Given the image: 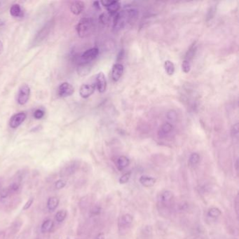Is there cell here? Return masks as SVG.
<instances>
[{"label":"cell","mask_w":239,"mask_h":239,"mask_svg":"<svg viewBox=\"0 0 239 239\" xmlns=\"http://www.w3.org/2000/svg\"><path fill=\"white\" fill-rule=\"evenodd\" d=\"M94 28V21L92 18H83L78 23L76 27V30L79 37L85 38L92 34Z\"/></svg>","instance_id":"1"},{"label":"cell","mask_w":239,"mask_h":239,"mask_svg":"<svg viewBox=\"0 0 239 239\" xmlns=\"http://www.w3.org/2000/svg\"><path fill=\"white\" fill-rule=\"evenodd\" d=\"M135 11H122L117 13L114 20L113 28L115 31H119L126 24L131 18H133Z\"/></svg>","instance_id":"2"},{"label":"cell","mask_w":239,"mask_h":239,"mask_svg":"<svg viewBox=\"0 0 239 239\" xmlns=\"http://www.w3.org/2000/svg\"><path fill=\"white\" fill-rule=\"evenodd\" d=\"M53 21H49L40 29L39 32L37 33L34 39H33V45H39L44 40H45L46 38L48 36L49 33L51 32V30L53 27Z\"/></svg>","instance_id":"3"},{"label":"cell","mask_w":239,"mask_h":239,"mask_svg":"<svg viewBox=\"0 0 239 239\" xmlns=\"http://www.w3.org/2000/svg\"><path fill=\"white\" fill-rule=\"evenodd\" d=\"M30 95V88L28 85L23 84L19 88L18 93L17 101L19 105H24L28 102Z\"/></svg>","instance_id":"4"},{"label":"cell","mask_w":239,"mask_h":239,"mask_svg":"<svg viewBox=\"0 0 239 239\" xmlns=\"http://www.w3.org/2000/svg\"><path fill=\"white\" fill-rule=\"evenodd\" d=\"M98 54H99V50H98V48L88 49L81 55V59L82 60V62L90 63L91 61L94 60L98 57Z\"/></svg>","instance_id":"5"},{"label":"cell","mask_w":239,"mask_h":239,"mask_svg":"<svg viewBox=\"0 0 239 239\" xmlns=\"http://www.w3.org/2000/svg\"><path fill=\"white\" fill-rule=\"evenodd\" d=\"M95 85L100 93L105 92L107 88V80L103 72H99L95 76Z\"/></svg>","instance_id":"6"},{"label":"cell","mask_w":239,"mask_h":239,"mask_svg":"<svg viewBox=\"0 0 239 239\" xmlns=\"http://www.w3.org/2000/svg\"><path fill=\"white\" fill-rule=\"evenodd\" d=\"M75 92V88L70 84L64 82L60 85L58 88V95L62 98H66L72 95Z\"/></svg>","instance_id":"7"},{"label":"cell","mask_w":239,"mask_h":239,"mask_svg":"<svg viewBox=\"0 0 239 239\" xmlns=\"http://www.w3.org/2000/svg\"><path fill=\"white\" fill-rule=\"evenodd\" d=\"M26 114L25 112H19L15 114L11 118L9 121V126L12 128H16L19 126H21L26 119Z\"/></svg>","instance_id":"8"},{"label":"cell","mask_w":239,"mask_h":239,"mask_svg":"<svg viewBox=\"0 0 239 239\" xmlns=\"http://www.w3.org/2000/svg\"><path fill=\"white\" fill-rule=\"evenodd\" d=\"M95 88V84H83L79 89V94L83 98H88L94 93Z\"/></svg>","instance_id":"9"},{"label":"cell","mask_w":239,"mask_h":239,"mask_svg":"<svg viewBox=\"0 0 239 239\" xmlns=\"http://www.w3.org/2000/svg\"><path fill=\"white\" fill-rule=\"evenodd\" d=\"M124 73V66L121 63H116L114 65L111 69V79L114 81H118L121 79Z\"/></svg>","instance_id":"10"},{"label":"cell","mask_w":239,"mask_h":239,"mask_svg":"<svg viewBox=\"0 0 239 239\" xmlns=\"http://www.w3.org/2000/svg\"><path fill=\"white\" fill-rule=\"evenodd\" d=\"M173 130V125L170 123H165L160 127L159 130L158 131V135L159 138H165L166 136L170 134Z\"/></svg>","instance_id":"11"},{"label":"cell","mask_w":239,"mask_h":239,"mask_svg":"<svg viewBox=\"0 0 239 239\" xmlns=\"http://www.w3.org/2000/svg\"><path fill=\"white\" fill-rule=\"evenodd\" d=\"M85 7V4L81 1H74L70 4V11L73 14L79 15L83 12Z\"/></svg>","instance_id":"12"},{"label":"cell","mask_w":239,"mask_h":239,"mask_svg":"<svg viewBox=\"0 0 239 239\" xmlns=\"http://www.w3.org/2000/svg\"><path fill=\"white\" fill-rule=\"evenodd\" d=\"M140 182L142 185L145 187H151L155 184L156 180L155 178L152 177H149L147 175H142L140 178Z\"/></svg>","instance_id":"13"},{"label":"cell","mask_w":239,"mask_h":239,"mask_svg":"<svg viewBox=\"0 0 239 239\" xmlns=\"http://www.w3.org/2000/svg\"><path fill=\"white\" fill-rule=\"evenodd\" d=\"M91 70V65L90 63L81 62L77 68L78 74L80 76H85L88 75Z\"/></svg>","instance_id":"14"},{"label":"cell","mask_w":239,"mask_h":239,"mask_svg":"<svg viewBox=\"0 0 239 239\" xmlns=\"http://www.w3.org/2000/svg\"><path fill=\"white\" fill-rule=\"evenodd\" d=\"M130 164V161H129L128 158H127L125 156H121L118 158L117 161V168L119 171H123V170L126 168Z\"/></svg>","instance_id":"15"},{"label":"cell","mask_w":239,"mask_h":239,"mask_svg":"<svg viewBox=\"0 0 239 239\" xmlns=\"http://www.w3.org/2000/svg\"><path fill=\"white\" fill-rule=\"evenodd\" d=\"M10 14L12 15L13 17L15 18H19L23 16V12L21 6L17 4L12 5V7L10 8Z\"/></svg>","instance_id":"16"},{"label":"cell","mask_w":239,"mask_h":239,"mask_svg":"<svg viewBox=\"0 0 239 239\" xmlns=\"http://www.w3.org/2000/svg\"><path fill=\"white\" fill-rule=\"evenodd\" d=\"M120 3L118 1H112V2L109 4V5L106 7L107 10L109 12V13H110L111 15H114L117 13L119 10L120 9Z\"/></svg>","instance_id":"17"},{"label":"cell","mask_w":239,"mask_h":239,"mask_svg":"<svg viewBox=\"0 0 239 239\" xmlns=\"http://www.w3.org/2000/svg\"><path fill=\"white\" fill-rule=\"evenodd\" d=\"M164 69L168 75L172 76L175 73V65L171 60H166L164 62Z\"/></svg>","instance_id":"18"},{"label":"cell","mask_w":239,"mask_h":239,"mask_svg":"<svg viewBox=\"0 0 239 239\" xmlns=\"http://www.w3.org/2000/svg\"><path fill=\"white\" fill-rule=\"evenodd\" d=\"M133 218L130 214H126L120 218L119 224L120 227H126L133 222Z\"/></svg>","instance_id":"19"},{"label":"cell","mask_w":239,"mask_h":239,"mask_svg":"<svg viewBox=\"0 0 239 239\" xmlns=\"http://www.w3.org/2000/svg\"><path fill=\"white\" fill-rule=\"evenodd\" d=\"M59 204V199L57 197L52 196L48 198L47 201V207L50 211H53L56 209L58 205Z\"/></svg>","instance_id":"20"},{"label":"cell","mask_w":239,"mask_h":239,"mask_svg":"<svg viewBox=\"0 0 239 239\" xmlns=\"http://www.w3.org/2000/svg\"><path fill=\"white\" fill-rule=\"evenodd\" d=\"M53 227V222L51 220H47L44 221L41 225V230L42 233H47L50 231Z\"/></svg>","instance_id":"21"},{"label":"cell","mask_w":239,"mask_h":239,"mask_svg":"<svg viewBox=\"0 0 239 239\" xmlns=\"http://www.w3.org/2000/svg\"><path fill=\"white\" fill-rule=\"evenodd\" d=\"M76 170V165L72 164L69 165L68 166L65 168L61 171V176H65V175H70L73 173H75Z\"/></svg>","instance_id":"22"},{"label":"cell","mask_w":239,"mask_h":239,"mask_svg":"<svg viewBox=\"0 0 239 239\" xmlns=\"http://www.w3.org/2000/svg\"><path fill=\"white\" fill-rule=\"evenodd\" d=\"M173 197V194L171 191H164L161 194V201L163 202H168Z\"/></svg>","instance_id":"23"},{"label":"cell","mask_w":239,"mask_h":239,"mask_svg":"<svg viewBox=\"0 0 239 239\" xmlns=\"http://www.w3.org/2000/svg\"><path fill=\"white\" fill-rule=\"evenodd\" d=\"M200 156L198 153H192L189 156V164L190 166H195L199 162Z\"/></svg>","instance_id":"24"},{"label":"cell","mask_w":239,"mask_h":239,"mask_svg":"<svg viewBox=\"0 0 239 239\" xmlns=\"http://www.w3.org/2000/svg\"><path fill=\"white\" fill-rule=\"evenodd\" d=\"M196 43H194L192 44V46L190 47V48L189 49L188 52L187 53V55H186V58L184 60H188V61L190 62V60L193 58L194 54H195V52H196Z\"/></svg>","instance_id":"25"},{"label":"cell","mask_w":239,"mask_h":239,"mask_svg":"<svg viewBox=\"0 0 239 239\" xmlns=\"http://www.w3.org/2000/svg\"><path fill=\"white\" fill-rule=\"evenodd\" d=\"M221 214H222L221 211L217 207H212L207 212V215L213 218L218 217L219 216L221 215Z\"/></svg>","instance_id":"26"},{"label":"cell","mask_w":239,"mask_h":239,"mask_svg":"<svg viewBox=\"0 0 239 239\" xmlns=\"http://www.w3.org/2000/svg\"><path fill=\"white\" fill-rule=\"evenodd\" d=\"M67 216V211L65 210H61L59 211L55 215V220L58 222H62V221H64Z\"/></svg>","instance_id":"27"},{"label":"cell","mask_w":239,"mask_h":239,"mask_svg":"<svg viewBox=\"0 0 239 239\" xmlns=\"http://www.w3.org/2000/svg\"><path fill=\"white\" fill-rule=\"evenodd\" d=\"M182 70L184 73H189L191 70V62L187 60H183L182 63Z\"/></svg>","instance_id":"28"},{"label":"cell","mask_w":239,"mask_h":239,"mask_svg":"<svg viewBox=\"0 0 239 239\" xmlns=\"http://www.w3.org/2000/svg\"><path fill=\"white\" fill-rule=\"evenodd\" d=\"M231 134L232 138L234 139H238V124L236 123V124H234L233 126H232L231 130Z\"/></svg>","instance_id":"29"},{"label":"cell","mask_w":239,"mask_h":239,"mask_svg":"<svg viewBox=\"0 0 239 239\" xmlns=\"http://www.w3.org/2000/svg\"><path fill=\"white\" fill-rule=\"evenodd\" d=\"M131 175V172H128V173H126L123 175L119 179V182L121 184H125L129 180Z\"/></svg>","instance_id":"30"},{"label":"cell","mask_w":239,"mask_h":239,"mask_svg":"<svg viewBox=\"0 0 239 239\" xmlns=\"http://www.w3.org/2000/svg\"><path fill=\"white\" fill-rule=\"evenodd\" d=\"M166 117L170 121H175L177 119V113L175 110H170L167 112Z\"/></svg>","instance_id":"31"},{"label":"cell","mask_w":239,"mask_h":239,"mask_svg":"<svg viewBox=\"0 0 239 239\" xmlns=\"http://www.w3.org/2000/svg\"><path fill=\"white\" fill-rule=\"evenodd\" d=\"M44 116V111L41 109H37L34 113V117L36 119H41Z\"/></svg>","instance_id":"32"},{"label":"cell","mask_w":239,"mask_h":239,"mask_svg":"<svg viewBox=\"0 0 239 239\" xmlns=\"http://www.w3.org/2000/svg\"><path fill=\"white\" fill-rule=\"evenodd\" d=\"M66 185V182L63 180H58L56 182H55V188L58 189H60Z\"/></svg>","instance_id":"33"},{"label":"cell","mask_w":239,"mask_h":239,"mask_svg":"<svg viewBox=\"0 0 239 239\" xmlns=\"http://www.w3.org/2000/svg\"><path fill=\"white\" fill-rule=\"evenodd\" d=\"M100 21L103 24H107L109 21V15L106 13H102L100 15Z\"/></svg>","instance_id":"34"},{"label":"cell","mask_w":239,"mask_h":239,"mask_svg":"<svg viewBox=\"0 0 239 239\" xmlns=\"http://www.w3.org/2000/svg\"><path fill=\"white\" fill-rule=\"evenodd\" d=\"M11 193H10V191L8 188H4L2 189L1 192H0V196H1V198H5L7 197V196L9 195Z\"/></svg>","instance_id":"35"},{"label":"cell","mask_w":239,"mask_h":239,"mask_svg":"<svg viewBox=\"0 0 239 239\" xmlns=\"http://www.w3.org/2000/svg\"><path fill=\"white\" fill-rule=\"evenodd\" d=\"M33 201H34V198H30V199H29L28 201H27V203H25V204L24 205L23 208L24 211H26V210H28V209L30 208V206H31V205H32V204L33 203Z\"/></svg>","instance_id":"36"},{"label":"cell","mask_w":239,"mask_h":239,"mask_svg":"<svg viewBox=\"0 0 239 239\" xmlns=\"http://www.w3.org/2000/svg\"><path fill=\"white\" fill-rule=\"evenodd\" d=\"M96 239H105V235H104V234L100 233V234H98L97 237H96Z\"/></svg>","instance_id":"37"},{"label":"cell","mask_w":239,"mask_h":239,"mask_svg":"<svg viewBox=\"0 0 239 239\" xmlns=\"http://www.w3.org/2000/svg\"><path fill=\"white\" fill-rule=\"evenodd\" d=\"M4 51V46H3V44H2V42L0 41V55L2 54V52H3Z\"/></svg>","instance_id":"38"},{"label":"cell","mask_w":239,"mask_h":239,"mask_svg":"<svg viewBox=\"0 0 239 239\" xmlns=\"http://www.w3.org/2000/svg\"><path fill=\"white\" fill-rule=\"evenodd\" d=\"M99 4H100L99 2H95L94 3H93V5H94L95 7L98 8H100V6H99Z\"/></svg>","instance_id":"39"},{"label":"cell","mask_w":239,"mask_h":239,"mask_svg":"<svg viewBox=\"0 0 239 239\" xmlns=\"http://www.w3.org/2000/svg\"><path fill=\"white\" fill-rule=\"evenodd\" d=\"M235 165H236V166H235V167H236V171H238V159L236 160Z\"/></svg>","instance_id":"40"},{"label":"cell","mask_w":239,"mask_h":239,"mask_svg":"<svg viewBox=\"0 0 239 239\" xmlns=\"http://www.w3.org/2000/svg\"><path fill=\"white\" fill-rule=\"evenodd\" d=\"M4 25V22L3 21H2V20H0V28H1L2 26H3Z\"/></svg>","instance_id":"41"}]
</instances>
